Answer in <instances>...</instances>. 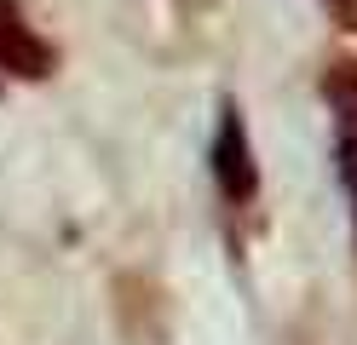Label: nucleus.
I'll return each instance as SVG.
<instances>
[{
  "mask_svg": "<svg viewBox=\"0 0 357 345\" xmlns=\"http://www.w3.org/2000/svg\"><path fill=\"white\" fill-rule=\"evenodd\" d=\"M0 58H6V69H24V75H40V63H47L35 29L17 12V0H0Z\"/></svg>",
  "mask_w": 357,
  "mask_h": 345,
  "instance_id": "nucleus-1",
  "label": "nucleus"
}]
</instances>
